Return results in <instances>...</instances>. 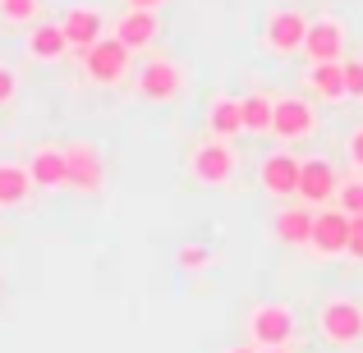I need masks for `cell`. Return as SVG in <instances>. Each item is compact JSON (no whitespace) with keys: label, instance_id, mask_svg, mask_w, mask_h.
<instances>
[{"label":"cell","instance_id":"4316f807","mask_svg":"<svg viewBox=\"0 0 363 353\" xmlns=\"http://www.w3.org/2000/svg\"><path fill=\"white\" fill-rule=\"evenodd\" d=\"M14 97H18V74L9 64H0V106H9Z\"/></svg>","mask_w":363,"mask_h":353},{"label":"cell","instance_id":"52a82bcc","mask_svg":"<svg viewBox=\"0 0 363 353\" xmlns=\"http://www.w3.org/2000/svg\"><path fill=\"white\" fill-rule=\"evenodd\" d=\"M313 18L303 9H272L262 23V46L272 55H299L303 51V37H308Z\"/></svg>","mask_w":363,"mask_h":353},{"label":"cell","instance_id":"8fae6325","mask_svg":"<svg viewBox=\"0 0 363 353\" xmlns=\"http://www.w3.org/2000/svg\"><path fill=\"white\" fill-rule=\"evenodd\" d=\"M308 248L318 257H345V248H350V216L340 212L336 202H331V207H318V221H313Z\"/></svg>","mask_w":363,"mask_h":353},{"label":"cell","instance_id":"ffe728a7","mask_svg":"<svg viewBox=\"0 0 363 353\" xmlns=\"http://www.w3.org/2000/svg\"><path fill=\"white\" fill-rule=\"evenodd\" d=\"M308 88L322 101H345V60H327L308 69Z\"/></svg>","mask_w":363,"mask_h":353},{"label":"cell","instance_id":"603a6c76","mask_svg":"<svg viewBox=\"0 0 363 353\" xmlns=\"http://www.w3.org/2000/svg\"><path fill=\"white\" fill-rule=\"evenodd\" d=\"M336 207H340L345 216H363V175H354V179H340Z\"/></svg>","mask_w":363,"mask_h":353},{"label":"cell","instance_id":"ba28073f","mask_svg":"<svg viewBox=\"0 0 363 353\" xmlns=\"http://www.w3.org/2000/svg\"><path fill=\"white\" fill-rule=\"evenodd\" d=\"M340 193V170L327 156H303L299 161V202L308 207H331Z\"/></svg>","mask_w":363,"mask_h":353},{"label":"cell","instance_id":"2e32d148","mask_svg":"<svg viewBox=\"0 0 363 353\" xmlns=\"http://www.w3.org/2000/svg\"><path fill=\"white\" fill-rule=\"evenodd\" d=\"M116 37L129 46V51H147V46L161 37L157 9H124V14L116 18Z\"/></svg>","mask_w":363,"mask_h":353},{"label":"cell","instance_id":"4fadbf2b","mask_svg":"<svg viewBox=\"0 0 363 353\" xmlns=\"http://www.w3.org/2000/svg\"><path fill=\"white\" fill-rule=\"evenodd\" d=\"M60 28H65V37H69V46L83 55L88 46H97L101 37H106V14H101L97 5H69L65 18H60Z\"/></svg>","mask_w":363,"mask_h":353},{"label":"cell","instance_id":"d4e9b609","mask_svg":"<svg viewBox=\"0 0 363 353\" xmlns=\"http://www.w3.org/2000/svg\"><path fill=\"white\" fill-rule=\"evenodd\" d=\"M345 97L363 101V60H345Z\"/></svg>","mask_w":363,"mask_h":353},{"label":"cell","instance_id":"e0dca14e","mask_svg":"<svg viewBox=\"0 0 363 353\" xmlns=\"http://www.w3.org/2000/svg\"><path fill=\"white\" fill-rule=\"evenodd\" d=\"M28 170H33V184H37V188H65V184H69L65 147H55V142H42V147H33V156H28Z\"/></svg>","mask_w":363,"mask_h":353},{"label":"cell","instance_id":"d6986e66","mask_svg":"<svg viewBox=\"0 0 363 353\" xmlns=\"http://www.w3.org/2000/svg\"><path fill=\"white\" fill-rule=\"evenodd\" d=\"M207 129L212 138H240L244 133V97H212L207 101Z\"/></svg>","mask_w":363,"mask_h":353},{"label":"cell","instance_id":"6da1fadb","mask_svg":"<svg viewBox=\"0 0 363 353\" xmlns=\"http://www.w3.org/2000/svg\"><path fill=\"white\" fill-rule=\"evenodd\" d=\"M189 175H194V184H203V188H225L235 175H240V147H235L230 138L198 142L194 156H189Z\"/></svg>","mask_w":363,"mask_h":353},{"label":"cell","instance_id":"484cf974","mask_svg":"<svg viewBox=\"0 0 363 353\" xmlns=\"http://www.w3.org/2000/svg\"><path fill=\"white\" fill-rule=\"evenodd\" d=\"M345 156H350V166L363 175V124H354V129L345 133Z\"/></svg>","mask_w":363,"mask_h":353},{"label":"cell","instance_id":"cb8c5ba5","mask_svg":"<svg viewBox=\"0 0 363 353\" xmlns=\"http://www.w3.org/2000/svg\"><path fill=\"white\" fill-rule=\"evenodd\" d=\"M175 262H179V271H207L212 266V248L207 243H179Z\"/></svg>","mask_w":363,"mask_h":353},{"label":"cell","instance_id":"f1b7e54d","mask_svg":"<svg viewBox=\"0 0 363 353\" xmlns=\"http://www.w3.org/2000/svg\"><path fill=\"white\" fill-rule=\"evenodd\" d=\"M124 5H129V9H161L166 0H124Z\"/></svg>","mask_w":363,"mask_h":353},{"label":"cell","instance_id":"8992f818","mask_svg":"<svg viewBox=\"0 0 363 353\" xmlns=\"http://www.w3.org/2000/svg\"><path fill=\"white\" fill-rule=\"evenodd\" d=\"M65 166H69V184L65 188H79V193H101L106 188V156H101L97 142L88 138L65 142Z\"/></svg>","mask_w":363,"mask_h":353},{"label":"cell","instance_id":"7c38bea8","mask_svg":"<svg viewBox=\"0 0 363 353\" xmlns=\"http://www.w3.org/2000/svg\"><path fill=\"white\" fill-rule=\"evenodd\" d=\"M257 184L272 197H299V156L290 147H276L272 156L257 166Z\"/></svg>","mask_w":363,"mask_h":353},{"label":"cell","instance_id":"5b68a950","mask_svg":"<svg viewBox=\"0 0 363 353\" xmlns=\"http://www.w3.org/2000/svg\"><path fill=\"white\" fill-rule=\"evenodd\" d=\"M318 133V106L308 97H276L272 110V138L294 147V142H308Z\"/></svg>","mask_w":363,"mask_h":353},{"label":"cell","instance_id":"30bf717a","mask_svg":"<svg viewBox=\"0 0 363 353\" xmlns=\"http://www.w3.org/2000/svg\"><path fill=\"white\" fill-rule=\"evenodd\" d=\"M133 83H138V97H147V101H175L184 92V69L175 60H166V55H152Z\"/></svg>","mask_w":363,"mask_h":353},{"label":"cell","instance_id":"7a4b0ae2","mask_svg":"<svg viewBox=\"0 0 363 353\" xmlns=\"http://www.w3.org/2000/svg\"><path fill=\"white\" fill-rule=\"evenodd\" d=\"M248 345L257 349H290V340L299 335V317H294L290 303H257L244 321Z\"/></svg>","mask_w":363,"mask_h":353},{"label":"cell","instance_id":"f546056e","mask_svg":"<svg viewBox=\"0 0 363 353\" xmlns=\"http://www.w3.org/2000/svg\"><path fill=\"white\" fill-rule=\"evenodd\" d=\"M225 353H257V345H235V349H225Z\"/></svg>","mask_w":363,"mask_h":353},{"label":"cell","instance_id":"9a60e30c","mask_svg":"<svg viewBox=\"0 0 363 353\" xmlns=\"http://www.w3.org/2000/svg\"><path fill=\"white\" fill-rule=\"evenodd\" d=\"M23 46H28V55H33L37 64H55V60H65V55L74 51L69 37H65V28L60 23H46V18H37V23L28 28Z\"/></svg>","mask_w":363,"mask_h":353},{"label":"cell","instance_id":"9c48e42d","mask_svg":"<svg viewBox=\"0 0 363 353\" xmlns=\"http://www.w3.org/2000/svg\"><path fill=\"white\" fill-rule=\"evenodd\" d=\"M345 46H350V28L345 18L336 14H318L308 23V37H303V55L313 64H327V60H345Z\"/></svg>","mask_w":363,"mask_h":353},{"label":"cell","instance_id":"83f0119b","mask_svg":"<svg viewBox=\"0 0 363 353\" xmlns=\"http://www.w3.org/2000/svg\"><path fill=\"white\" fill-rule=\"evenodd\" d=\"M345 257L363 262V216H350V248H345Z\"/></svg>","mask_w":363,"mask_h":353},{"label":"cell","instance_id":"5bb4252c","mask_svg":"<svg viewBox=\"0 0 363 353\" xmlns=\"http://www.w3.org/2000/svg\"><path fill=\"white\" fill-rule=\"evenodd\" d=\"M37 184H33V170L28 161H0V212H23L33 202Z\"/></svg>","mask_w":363,"mask_h":353},{"label":"cell","instance_id":"44dd1931","mask_svg":"<svg viewBox=\"0 0 363 353\" xmlns=\"http://www.w3.org/2000/svg\"><path fill=\"white\" fill-rule=\"evenodd\" d=\"M272 110H276V97H267V92L244 97V133H272Z\"/></svg>","mask_w":363,"mask_h":353},{"label":"cell","instance_id":"7402d4cb","mask_svg":"<svg viewBox=\"0 0 363 353\" xmlns=\"http://www.w3.org/2000/svg\"><path fill=\"white\" fill-rule=\"evenodd\" d=\"M0 18L14 28H33L42 18V0H0Z\"/></svg>","mask_w":363,"mask_h":353},{"label":"cell","instance_id":"277c9868","mask_svg":"<svg viewBox=\"0 0 363 353\" xmlns=\"http://www.w3.org/2000/svg\"><path fill=\"white\" fill-rule=\"evenodd\" d=\"M83 74H88L97 88H116L133 74V51L120 42V37H101L97 46L83 51Z\"/></svg>","mask_w":363,"mask_h":353},{"label":"cell","instance_id":"ac0fdd59","mask_svg":"<svg viewBox=\"0 0 363 353\" xmlns=\"http://www.w3.org/2000/svg\"><path fill=\"white\" fill-rule=\"evenodd\" d=\"M313 221H318V207H308V202L281 207V212H276V238H281V243H290V248H308Z\"/></svg>","mask_w":363,"mask_h":353},{"label":"cell","instance_id":"3957f363","mask_svg":"<svg viewBox=\"0 0 363 353\" xmlns=\"http://www.w3.org/2000/svg\"><path fill=\"white\" fill-rule=\"evenodd\" d=\"M318 330H322V340L336 345V349L363 345V303L359 299H345V294L327 299L318 308Z\"/></svg>","mask_w":363,"mask_h":353},{"label":"cell","instance_id":"4dcf8cb0","mask_svg":"<svg viewBox=\"0 0 363 353\" xmlns=\"http://www.w3.org/2000/svg\"><path fill=\"white\" fill-rule=\"evenodd\" d=\"M257 353H290V349H257Z\"/></svg>","mask_w":363,"mask_h":353}]
</instances>
